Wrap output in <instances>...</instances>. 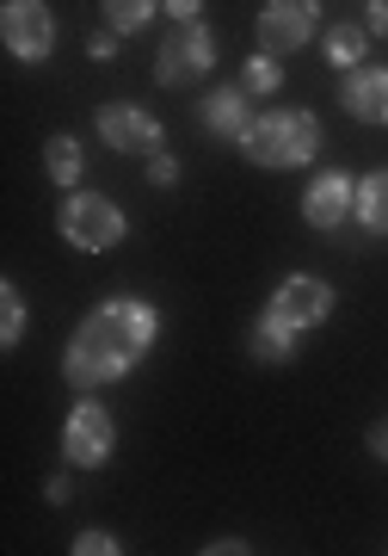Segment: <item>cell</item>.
<instances>
[{"label": "cell", "mask_w": 388, "mask_h": 556, "mask_svg": "<svg viewBox=\"0 0 388 556\" xmlns=\"http://www.w3.org/2000/svg\"><path fill=\"white\" fill-rule=\"evenodd\" d=\"M43 501H50V507H68V501H75L68 477H50V482H43Z\"/></svg>", "instance_id": "cell-24"}, {"label": "cell", "mask_w": 388, "mask_h": 556, "mask_svg": "<svg viewBox=\"0 0 388 556\" xmlns=\"http://www.w3.org/2000/svg\"><path fill=\"white\" fill-rule=\"evenodd\" d=\"M204 551H210V556H241V551H253V544H241V538H216V544H204Z\"/></svg>", "instance_id": "cell-27"}, {"label": "cell", "mask_w": 388, "mask_h": 556, "mask_svg": "<svg viewBox=\"0 0 388 556\" xmlns=\"http://www.w3.org/2000/svg\"><path fill=\"white\" fill-rule=\"evenodd\" d=\"M272 309L309 334V328L333 321V285H327V278H314V273H290V278L272 291Z\"/></svg>", "instance_id": "cell-10"}, {"label": "cell", "mask_w": 388, "mask_h": 556, "mask_svg": "<svg viewBox=\"0 0 388 556\" xmlns=\"http://www.w3.org/2000/svg\"><path fill=\"white\" fill-rule=\"evenodd\" d=\"M241 155H247L253 167H272V174L309 167V161L321 155V124H314V112H302V105L259 112V118L247 124V137H241Z\"/></svg>", "instance_id": "cell-2"}, {"label": "cell", "mask_w": 388, "mask_h": 556, "mask_svg": "<svg viewBox=\"0 0 388 556\" xmlns=\"http://www.w3.org/2000/svg\"><path fill=\"white\" fill-rule=\"evenodd\" d=\"M75 556H117L124 544H117L112 532H99V526H87V532H75V544H68Z\"/></svg>", "instance_id": "cell-20"}, {"label": "cell", "mask_w": 388, "mask_h": 556, "mask_svg": "<svg viewBox=\"0 0 388 556\" xmlns=\"http://www.w3.org/2000/svg\"><path fill=\"white\" fill-rule=\"evenodd\" d=\"M99 13H105V31H117V38H137L142 25L160 13V0H99Z\"/></svg>", "instance_id": "cell-17"}, {"label": "cell", "mask_w": 388, "mask_h": 556, "mask_svg": "<svg viewBox=\"0 0 388 556\" xmlns=\"http://www.w3.org/2000/svg\"><path fill=\"white\" fill-rule=\"evenodd\" d=\"M364 25H370V38H388V0H370V7H364Z\"/></svg>", "instance_id": "cell-22"}, {"label": "cell", "mask_w": 388, "mask_h": 556, "mask_svg": "<svg viewBox=\"0 0 388 556\" xmlns=\"http://www.w3.org/2000/svg\"><path fill=\"white\" fill-rule=\"evenodd\" d=\"M253 31H259V50L266 56H290V50H302L321 31V7L314 0H266Z\"/></svg>", "instance_id": "cell-7"}, {"label": "cell", "mask_w": 388, "mask_h": 556, "mask_svg": "<svg viewBox=\"0 0 388 556\" xmlns=\"http://www.w3.org/2000/svg\"><path fill=\"white\" fill-rule=\"evenodd\" d=\"M20 340H25V298H20V285L7 278V285H0V346L13 353Z\"/></svg>", "instance_id": "cell-19"}, {"label": "cell", "mask_w": 388, "mask_h": 556, "mask_svg": "<svg viewBox=\"0 0 388 556\" xmlns=\"http://www.w3.org/2000/svg\"><path fill=\"white\" fill-rule=\"evenodd\" d=\"M296 334H302V328L284 321L272 303H266V316L253 321V358H259V365H290V358H296Z\"/></svg>", "instance_id": "cell-13"}, {"label": "cell", "mask_w": 388, "mask_h": 556, "mask_svg": "<svg viewBox=\"0 0 388 556\" xmlns=\"http://www.w3.org/2000/svg\"><path fill=\"white\" fill-rule=\"evenodd\" d=\"M0 43L13 50V62H50V50H56L50 0H7L0 7Z\"/></svg>", "instance_id": "cell-6"}, {"label": "cell", "mask_w": 388, "mask_h": 556, "mask_svg": "<svg viewBox=\"0 0 388 556\" xmlns=\"http://www.w3.org/2000/svg\"><path fill=\"white\" fill-rule=\"evenodd\" d=\"M99 142H105V149H117V155H142V161H148L160 142H167V130H160L155 112L112 100V105H99Z\"/></svg>", "instance_id": "cell-8"}, {"label": "cell", "mask_w": 388, "mask_h": 556, "mask_svg": "<svg viewBox=\"0 0 388 556\" xmlns=\"http://www.w3.org/2000/svg\"><path fill=\"white\" fill-rule=\"evenodd\" d=\"M370 452L388 464V420H376V427H370Z\"/></svg>", "instance_id": "cell-26"}, {"label": "cell", "mask_w": 388, "mask_h": 556, "mask_svg": "<svg viewBox=\"0 0 388 556\" xmlns=\"http://www.w3.org/2000/svg\"><path fill=\"white\" fill-rule=\"evenodd\" d=\"M346 112L358 124H388V68L383 62H364L346 75Z\"/></svg>", "instance_id": "cell-12"}, {"label": "cell", "mask_w": 388, "mask_h": 556, "mask_svg": "<svg viewBox=\"0 0 388 556\" xmlns=\"http://www.w3.org/2000/svg\"><path fill=\"white\" fill-rule=\"evenodd\" d=\"M43 167H50V179H56V186H68V192H75L80 174H87V149H80V137L56 130V137L43 142Z\"/></svg>", "instance_id": "cell-16"}, {"label": "cell", "mask_w": 388, "mask_h": 556, "mask_svg": "<svg viewBox=\"0 0 388 556\" xmlns=\"http://www.w3.org/2000/svg\"><path fill=\"white\" fill-rule=\"evenodd\" d=\"M87 56H93V62H112V56H117V31H99V38H87Z\"/></svg>", "instance_id": "cell-23"}, {"label": "cell", "mask_w": 388, "mask_h": 556, "mask_svg": "<svg viewBox=\"0 0 388 556\" xmlns=\"http://www.w3.org/2000/svg\"><path fill=\"white\" fill-rule=\"evenodd\" d=\"M142 167H148V186H160V192H167V186H179V155H167V149H155Z\"/></svg>", "instance_id": "cell-21"}, {"label": "cell", "mask_w": 388, "mask_h": 556, "mask_svg": "<svg viewBox=\"0 0 388 556\" xmlns=\"http://www.w3.org/2000/svg\"><path fill=\"white\" fill-rule=\"evenodd\" d=\"M197 124H204L210 137H222V142H241L247 137V124H253L247 93H241V87H210V93L197 100Z\"/></svg>", "instance_id": "cell-11"}, {"label": "cell", "mask_w": 388, "mask_h": 556, "mask_svg": "<svg viewBox=\"0 0 388 556\" xmlns=\"http://www.w3.org/2000/svg\"><path fill=\"white\" fill-rule=\"evenodd\" d=\"M210 68H216V31L204 20H179L173 38L160 43V56H155V80L160 87H192Z\"/></svg>", "instance_id": "cell-5"}, {"label": "cell", "mask_w": 388, "mask_h": 556, "mask_svg": "<svg viewBox=\"0 0 388 556\" xmlns=\"http://www.w3.org/2000/svg\"><path fill=\"white\" fill-rule=\"evenodd\" d=\"M234 87H241L247 100H266V93H277V87H284V56H266V50H259V56H247V62H241V80H234Z\"/></svg>", "instance_id": "cell-18"}, {"label": "cell", "mask_w": 388, "mask_h": 556, "mask_svg": "<svg viewBox=\"0 0 388 556\" xmlns=\"http://www.w3.org/2000/svg\"><path fill=\"white\" fill-rule=\"evenodd\" d=\"M160 340V309L148 298H112L68 334L62 353V378L75 396H99L105 383L130 378Z\"/></svg>", "instance_id": "cell-1"}, {"label": "cell", "mask_w": 388, "mask_h": 556, "mask_svg": "<svg viewBox=\"0 0 388 556\" xmlns=\"http://www.w3.org/2000/svg\"><path fill=\"white\" fill-rule=\"evenodd\" d=\"M56 229H62V241L68 248H80V254H105V248H117L124 241V211H117L112 199H99V192H68L62 199V211H56Z\"/></svg>", "instance_id": "cell-3"}, {"label": "cell", "mask_w": 388, "mask_h": 556, "mask_svg": "<svg viewBox=\"0 0 388 556\" xmlns=\"http://www.w3.org/2000/svg\"><path fill=\"white\" fill-rule=\"evenodd\" d=\"M351 204H358V179L339 174V167H321V174L309 179V192H302V223L321 229V236H333V229L351 217Z\"/></svg>", "instance_id": "cell-9"}, {"label": "cell", "mask_w": 388, "mask_h": 556, "mask_svg": "<svg viewBox=\"0 0 388 556\" xmlns=\"http://www.w3.org/2000/svg\"><path fill=\"white\" fill-rule=\"evenodd\" d=\"M351 217L364 223V236H388V167L358 179V204H351Z\"/></svg>", "instance_id": "cell-15"}, {"label": "cell", "mask_w": 388, "mask_h": 556, "mask_svg": "<svg viewBox=\"0 0 388 556\" xmlns=\"http://www.w3.org/2000/svg\"><path fill=\"white\" fill-rule=\"evenodd\" d=\"M112 445H117V420L105 402L80 396L62 420V464L68 470H105L112 464Z\"/></svg>", "instance_id": "cell-4"}, {"label": "cell", "mask_w": 388, "mask_h": 556, "mask_svg": "<svg viewBox=\"0 0 388 556\" xmlns=\"http://www.w3.org/2000/svg\"><path fill=\"white\" fill-rule=\"evenodd\" d=\"M364 50H370V25L358 20H333L327 31H321V56H327V68H364Z\"/></svg>", "instance_id": "cell-14"}, {"label": "cell", "mask_w": 388, "mask_h": 556, "mask_svg": "<svg viewBox=\"0 0 388 556\" xmlns=\"http://www.w3.org/2000/svg\"><path fill=\"white\" fill-rule=\"evenodd\" d=\"M160 7H167L173 20H197V13H204V0H160Z\"/></svg>", "instance_id": "cell-25"}]
</instances>
